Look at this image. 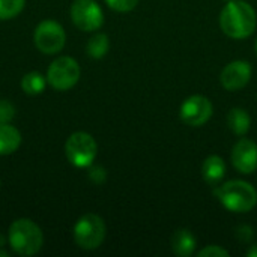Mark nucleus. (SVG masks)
<instances>
[{"label":"nucleus","instance_id":"nucleus-1","mask_svg":"<svg viewBox=\"0 0 257 257\" xmlns=\"http://www.w3.org/2000/svg\"><path fill=\"white\" fill-rule=\"evenodd\" d=\"M257 18L253 6L244 0H230L220 14V27L229 38L245 39L253 35Z\"/></svg>","mask_w":257,"mask_h":257},{"label":"nucleus","instance_id":"nucleus-2","mask_svg":"<svg viewBox=\"0 0 257 257\" xmlns=\"http://www.w3.org/2000/svg\"><path fill=\"white\" fill-rule=\"evenodd\" d=\"M8 241L18 256H33L42 248L44 235L35 221L18 218L9 226Z\"/></svg>","mask_w":257,"mask_h":257},{"label":"nucleus","instance_id":"nucleus-3","mask_svg":"<svg viewBox=\"0 0 257 257\" xmlns=\"http://www.w3.org/2000/svg\"><path fill=\"white\" fill-rule=\"evenodd\" d=\"M218 200L221 205L236 214L250 212L257 205V191L256 188L245 181H229L224 185H221L217 191Z\"/></svg>","mask_w":257,"mask_h":257},{"label":"nucleus","instance_id":"nucleus-4","mask_svg":"<svg viewBox=\"0 0 257 257\" xmlns=\"http://www.w3.org/2000/svg\"><path fill=\"white\" fill-rule=\"evenodd\" d=\"M74 241L83 250H96L105 239L107 227L96 214H86L74 226Z\"/></svg>","mask_w":257,"mask_h":257},{"label":"nucleus","instance_id":"nucleus-5","mask_svg":"<svg viewBox=\"0 0 257 257\" xmlns=\"http://www.w3.org/2000/svg\"><path fill=\"white\" fill-rule=\"evenodd\" d=\"M96 152L98 145L95 139L84 131H77L71 134L65 143V154L68 161L78 169L90 167L95 161Z\"/></svg>","mask_w":257,"mask_h":257},{"label":"nucleus","instance_id":"nucleus-6","mask_svg":"<svg viewBox=\"0 0 257 257\" xmlns=\"http://www.w3.org/2000/svg\"><path fill=\"white\" fill-rule=\"evenodd\" d=\"M80 65L75 59L69 56L57 57L47 71V83L60 92H65L71 87H74L80 80Z\"/></svg>","mask_w":257,"mask_h":257},{"label":"nucleus","instance_id":"nucleus-7","mask_svg":"<svg viewBox=\"0 0 257 257\" xmlns=\"http://www.w3.org/2000/svg\"><path fill=\"white\" fill-rule=\"evenodd\" d=\"M33 41L36 48L44 54L59 53L66 41L63 27L53 20H44L38 24L33 33Z\"/></svg>","mask_w":257,"mask_h":257},{"label":"nucleus","instance_id":"nucleus-8","mask_svg":"<svg viewBox=\"0 0 257 257\" xmlns=\"http://www.w3.org/2000/svg\"><path fill=\"white\" fill-rule=\"evenodd\" d=\"M72 23L84 32H95L104 23V14L95 0H75L71 5Z\"/></svg>","mask_w":257,"mask_h":257},{"label":"nucleus","instance_id":"nucleus-9","mask_svg":"<svg viewBox=\"0 0 257 257\" xmlns=\"http://www.w3.org/2000/svg\"><path fill=\"white\" fill-rule=\"evenodd\" d=\"M212 102L203 95H193L187 98L179 110L181 120L188 126H202L212 116Z\"/></svg>","mask_w":257,"mask_h":257},{"label":"nucleus","instance_id":"nucleus-10","mask_svg":"<svg viewBox=\"0 0 257 257\" xmlns=\"http://www.w3.org/2000/svg\"><path fill=\"white\" fill-rule=\"evenodd\" d=\"M251 65L245 60H233L227 63L220 75L223 87L229 92H238L244 89L251 78Z\"/></svg>","mask_w":257,"mask_h":257},{"label":"nucleus","instance_id":"nucleus-11","mask_svg":"<svg viewBox=\"0 0 257 257\" xmlns=\"http://www.w3.org/2000/svg\"><path fill=\"white\" fill-rule=\"evenodd\" d=\"M232 164L242 175H251L257 169V145L250 139H241L232 149Z\"/></svg>","mask_w":257,"mask_h":257},{"label":"nucleus","instance_id":"nucleus-12","mask_svg":"<svg viewBox=\"0 0 257 257\" xmlns=\"http://www.w3.org/2000/svg\"><path fill=\"white\" fill-rule=\"evenodd\" d=\"M226 175V164L224 160L218 155H209L202 166V176L206 184L218 185Z\"/></svg>","mask_w":257,"mask_h":257},{"label":"nucleus","instance_id":"nucleus-13","mask_svg":"<svg viewBox=\"0 0 257 257\" xmlns=\"http://www.w3.org/2000/svg\"><path fill=\"white\" fill-rule=\"evenodd\" d=\"M172 251L178 257H190L196 250V238L188 229H178L172 236Z\"/></svg>","mask_w":257,"mask_h":257},{"label":"nucleus","instance_id":"nucleus-14","mask_svg":"<svg viewBox=\"0 0 257 257\" xmlns=\"http://www.w3.org/2000/svg\"><path fill=\"white\" fill-rule=\"evenodd\" d=\"M21 145V134L20 131L9 125L0 123V155L14 154Z\"/></svg>","mask_w":257,"mask_h":257},{"label":"nucleus","instance_id":"nucleus-15","mask_svg":"<svg viewBox=\"0 0 257 257\" xmlns=\"http://www.w3.org/2000/svg\"><path fill=\"white\" fill-rule=\"evenodd\" d=\"M227 125L229 130L233 131L236 136H245L250 131L251 117L244 108H232L227 113Z\"/></svg>","mask_w":257,"mask_h":257},{"label":"nucleus","instance_id":"nucleus-16","mask_svg":"<svg viewBox=\"0 0 257 257\" xmlns=\"http://www.w3.org/2000/svg\"><path fill=\"white\" fill-rule=\"evenodd\" d=\"M110 48V41L105 33H95L87 42V54L92 59H102Z\"/></svg>","mask_w":257,"mask_h":257},{"label":"nucleus","instance_id":"nucleus-17","mask_svg":"<svg viewBox=\"0 0 257 257\" xmlns=\"http://www.w3.org/2000/svg\"><path fill=\"white\" fill-rule=\"evenodd\" d=\"M45 84H47V78L41 72H36V71L26 74L21 80V89L29 95H38L44 92Z\"/></svg>","mask_w":257,"mask_h":257},{"label":"nucleus","instance_id":"nucleus-18","mask_svg":"<svg viewBox=\"0 0 257 257\" xmlns=\"http://www.w3.org/2000/svg\"><path fill=\"white\" fill-rule=\"evenodd\" d=\"M26 0H0V20L17 17L24 9Z\"/></svg>","mask_w":257,"mask_h":257},{"label":"nucleus","instance_id":"nucleus-19","mask_svg":"<svg viewBox=\"0 0 257 257\" xmlns=\"http://www.w3.org/2000/svg\"><path fill=\"white\" fill-rule=\"evenodd\" d=\"M15 117V107L8 99H0V123H9Z\"/></svg>","mask_w":257,"mask_h":257},{"label":"nucleus","instance_id":"nucleus-20","mask_svg":"<svg viewBox=\"0 0 257 257\" xmlns=\"http://www.w3.org/2000/svg\"><path fill=\"white\" fill-rule=\"evenodd\" d=\"M105 3L113 9V11H117V12H130L133 11L139 0H105Z\"/></svg>","mask_w":257,"mask_h":257},{"label":"nucleus","instance_id":"nucleus-21","mask_svg":"<svg viewBox=\"0 0 257 257\" xmlns=\"http://www.w3.org/2000/svg\"><path fill=\"white\" fill-rule=\"evenodd\" d=\"M199 257H229V251L224 250L220 245H208L205 248H202L199 253Z\"/></svg>","mask_w":257,"mask_h":257},{"label":"nucleus","instance_id":"nucleus-22","mask_svg":"<svg viewBox=\"0 0 257 257\" xmlns=\"http://www.w3.org/2000/svg\"><path fill=\"white\" fill-rule=\"evenodd\" d=\"M89 179H90L93 184H96V185L104 184L105 179H107V172H105V169L101 167V166H92L90 170H89Z\"/></svg>","mask_w":257,"mask_h":257},{"label":"nucleus","instance_id":"nucleus-23","mask_svg":"<svg viewBox=\"0 0 257 257\" xmlns=\"http://www.w3.org/2000/svg\"><path fill=\"white\" fill-rule=\"evenodd\" d=\"M236 238L241 239L242 242H248L253 238V230L250 226H239L236 229Z\"/></svg>","mask_w":257,"mask_h":257},{"label":"nucleus","instance_id":"nucleus-24","mask_svg":"<svg viewBox=\"0 0 257 257\" xmlns=\"http://www.w3.org/2000/svg\"><path fill=\"white\" fill-rule=\"evenodd\" d=\"M247 256H248V257H257V244L251 245V247L248 248V251H247Z\"/></svg>","mask_w":257,"mask_h":257},{"label":"nucleus","instance_id":"nucleus-25","mask_svg":"<svg viewBox=\"0 0 257 257\" xmlns=\"http://www.w3.org/2000/svg\"><path fill=\"white\" fill-rule=\"evenodd\" d=\"M0 256L8 257L9 256V253H8V251H5V250H0Z\"/></svg>","mask_w":257,"mask_h":257},{"label":"nucleus","instance_id":"nucleus-26","mask_svg":"<svg viewBox=\"0 0 257 257\" xmlns=\"http://www.w3.org/2000/svg\"><path fill=\"white\" fill-rule=\"evenodd\" d=\"M254 48H256V53H257V41H256V45H254Z\"/></svg>","mask_w":257,"mask_h":257},{"label":"nucleus","instance_id":"nucleus-27","mask_svg":"<svg viewBox=\"0 0 257 257\" xmlns=\"http://www.w3.org/2000/svg\"><path fill=\"white\" fill-rule=\"evenodd\" d=\"M224 2H230V0H224Z\"/></svg>","mask_w":257,"mask_h":257},{"label":"nucleus","instance_id":"nucleus-28","mask_svg":"<svg viewBox=\"0 0 257 257\" xmlns=\"http://www.w3.org/2000/svg\"><path fill=\"white\" fill-rule=\"evenodd\" d=\"M0 184H2V182H0Z\"/></svg>","mask_w":257,"mask_h":257}]
</instances>
